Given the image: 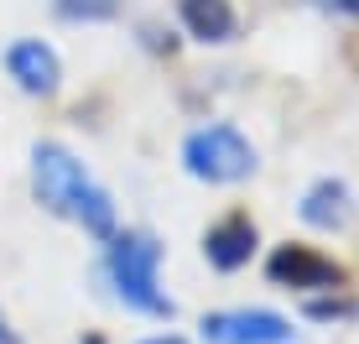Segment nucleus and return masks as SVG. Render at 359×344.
I'll return each mask as SVG.
<instances>
[{
    "instance_id": "9d476101",
    "label": "nucleus",
    "mask_w": 359,
    "mask_h": 344,
    "mask_svg": "<svg viewBox=\"0 0 359 344\" xmlns=\"http://www.w3.org/2000/svg\"><path fill=\"white\" fill-rule=\"evenodd\" d=\"M126 0H53V21L63 27H109L120 21Z\"/></svg>"
},
{
    "instance_id": "39448f33",
    "label": "nucleus",
    "mask_w": 359,
    "mask_h": 344,
    "mask_svg": "<svg viewBox=\"0 0 359 344\" xmlns=\"http://www.w3.org/2000/svg\"><path fill=\"white\" fill-rule=\"evenodd\" d=\"M203 344H297V324L276 308H214L198 318Z\"/></svg>"
},
{
    "instance_id": "f3484780",
    "label": "nucleus",
    "mask_w": 359,
    "mask_h": 344,
    "mask_svg": "<svg viewBox=\"0 0 359 344\" xmlns=\"http://www.w3.org/2000/svg\"><path fill=\"white\" fill-rule=\"evenodd\" d=\"M79 344H109V339H104V334H83Z\"/></svg>"
},
{
    "instance_id": "6e6552de",
    "label": "nucleus",
    "mask_w": 359,
    "mask_h": 344,
    "mask_svg": "<svg viewBox=\"0 0 359 344\" xmlns=\"http://www.w3.org/2000/svg\"><path fill=\"white\" fill-rule=\"evenodd\" d=\"M354 214H359L354 188L344 178H333V172L313 178L302 188V199H297V219H302L307 230H318V235H344V230L354 225Z\"/></svg>"
},
{
    "instance_id": "7ed1b4c3",
    "label": "nucleus",
    "mask_w": 359,
    "mask_h": 344,
    "mask_svg": "<svg viewBox=\"0 0 359 344\" xmlns=\"http://www.w3.org/2000/svg\"><path fill=\"white\" fill-rule=\"evenodd\" d=\"M182 172L193 183H208V188H234V183L255 178L261 167V152L255 141L245 136L234 120H208V126H193L182 136V152H177Z\"/></svg>"
},
{
    "instance_id": "f8f14e48",
    "label": "nucleus",
    "mask_w": 359,
    "mask_h": 344,
    "mask_svg": "<svg viewBox=\"0 0 359 344\" xmlns=\"http://www.w3.org/2000/svg\"><path fill=\"white\" fill-rule=\"evenodd\" d=\"M135 32H141V47H146V53H156V58H162V53H167V58L177 53V32L162 27V21H141Z\"/></svg>"
},
{
    "instance_id": "2eb2a0df",
    "label": "nucleus",
    "mask_w": 359,
    "mask_h": 344,
    "mask_svg": "<svg viewBox=\"0 0 359 344\" xmlns=\"http://www.w3.org/2000/svg\"><path fill=\"white\" fill-rule=\"evenodd\" d=\"M0 344H27V339H21V329L6 318V308H0Z\"/></svg>"
},
{
    "instance_id": "f03ea898",
    "label": "nucleus",
    "mask_w": 359,
    "mask_h": 344,
    "mask_svg": "<svg viewBox=\"0 0 359 344\" xmlns=\"http://www.w3.org/2000/svg\"><path fill=\"white\" fill-rule=\"evenodd\" d=\"M162 261H167L162 235L146 230V225H126L99 251V282L109 287V298L126 313L151 318V324H172V318H177V303H172V292L162 287Z\"/></svg>"
},
{
    "instance_id": "dca6fc26",
    "label": "nucleus",
    "mask_w": 359,
    "mask_h": 344,
    "mask_svg": "<svg viewBox=\"0 0 359 344\" xmlns=\"http://www.w3.org/2000/svg\"><path fill=\"white\" fill-rule=\"evenodd\" d=\"M349 63L359 68V37H354V42H349Z\"/></svg>"
},
{
    "instance_id": "1a4fd4ad",
    "label": "nucleus",
    "mask_w": 359,
    "mask_h": 344,
    "mask_svg": "<svg viewBox=\"0 0 359 344\" xmlns=\"http://www.w3.org/2000/svg\"><path fill=\"white\" fill-rule=\"evenodd\" d=\"M177 27L203 47H229L240 37L234 0H177Z\"/></svg>"
},
{
    "instance_id": "0eeeda50",
    "label": "nucleus",
    "mask_w": 359,
    "mask_h": 344,
    "mask_svg": "<svg viewBox=\"0 0 359 344\" xmlns=\"http://www.w3.org/2000/svg\"><path fill=\"white\" fill-rule=\"evenodd\" d=\"M255 251H261V225H255L245 209H234V214L214 219V225L203 230V261L214 266L219 277L245 272V266L255 261Z\"/></svg>"
},
{
    "instance_id": "423d86ee",
    "label": "nucleus",
    "mask_w": 359,
    "mask_h": 344,
    "mask_svg": "<svg viewBox=\"0 0 359 344\" xmlns=\"http://www.w3.org/2000/svg\"><path fill=\"white\" fill-rule=\"evenodd\" d=\"M0 63H6V79L16 84L27 100H53V94L63 89V58H57V47L42 42V37H16V42L0 53Z\"/></svg>"
},
{
    "instance_id": "4468645a",
    "label": "nucleus",
    "mask_w": 359,
    "mask_h": 344,
    "mask_svg": "<svg viewBox=\"0 0 359 344\" xmlns=\"http://www.w3.org/2000/svg\"><path fill=\"white\" fill-rule=\"evenodd\" d=\"M135 344H193V339L177 334V329H162V334H146V339H135Z\"/></svg>"
},
{
    "instance_id": "20e7f679",
    "label": "nucleus",
    "mask_w": 359,
    "mask_h": 344,
    "mask_svg": "<svg viewBox=\"0 0 359 344\" xmlns=\"http://www.w3.org/2000/svg\"><path fill=\"white\" fill-rule=\"evenodd\" d=\"M266 277H271V287H287V292H297V298L349 287V272H344L328 251H318V245H307V240H281V245H271Z\"/></svg>"
},
{
    "instance_id": "9b49d317",
    "label": "nucleus",
    "mask_w": 359,
    "mask_h": 344,
    "mask_svg": "<svg viewBox=\"0 0 359 344\" xmlns=\"http://www.w3.org/2000/svg\"><path fill=\"white\" fill-rule=\"evenodd\" d=\"M302 318H313V324H354L359 318V298L349 287L313 292V298H302Z\"/></svg>"
},
{
    "instance_id": "f257e3e1",
    "label": "nucleus",
    "mask_w": 359,
    "mask_h": 344,
    "mask_svg": "<svg viewBox=\"0 0 359 344\" xmlns=\"http://www.w3.org/2000/svg\"><path fill=\"white\" fill-rule=\"evenodd\" d=\"M27 172H32V199L42 204L53 219H68V225H79L94 245H104V240L120 230L115 193H109L104 183H99L63 141H32V162H27Z\"/></svg>"
},
{
    "instance_id": "ddd939ff",
    "label": "nucleus",
    "mask_w": 359,
    "mask_h": 344,
    "mask_svg": "<svg viewBox=\"0 0 359 344\" xmlns=\"http://www.w3.org/2000/svg\"><path fill=\"white\" fill-rule=\"evenodd\" d=\"M313 11H323V16L333 21H349V27H359V0H307Z\"/></svg>"
}]
</instances>
